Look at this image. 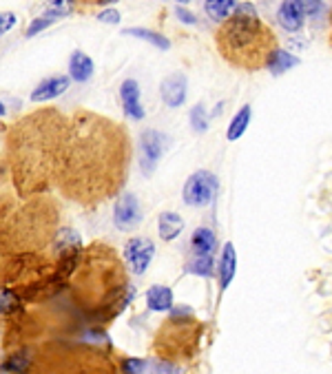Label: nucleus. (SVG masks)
Returning a JSON list of instances; mask_svg holds the SVG:
<instances>
[{
	"instance_id": "nucleus-1",
	"label": "nucleus",
	"mask_w": 332,
	"mask_h": 374,
	"mask_svg": "<svg viewBox=\"0 0 332 374\" xmlns=\"http://www.w3.org/2000/svg\"><path fill=\"white\" fill-rule=\"evenodd\" d=\"M217 47L222 56L235 67L261 69L271 56L279 49L275 33L257 16L235 14L226 20L217 31Z\"/></svg>"
},
{
	"instance_id": "nucleus-2",
	"label": "nucleus",
	"mask_w": 332,
	"mask_h": 374,
	"mask_svg": "<svg viewBox=\"0 0 332 374\" xmlns=\"http://www.w3.org/2000/svg\"><path fill=\"white\" fill-rule=\"evenodd\" d=\"M166 149V135L155 131V129H147L140 133L138 140V153H140V169L144 175H153L157 164L164 155Z\"/></svg>"
},
{
	"instance_id": "nucleus-3",
	"label": "nucleus",
	"mask_w": 332,
	"mask_h": 374,
	"mask_svg": "<svg viewBox=\"0 0 332 374\" xmlns=\"http://www.w3.org/2000/svg\"><path fill=\"white\" fill-rule=\"evenodd\" d=\"M217 177L211 171H197L184 184V202L189 206H209L217 193Z\"/></svg>"
},
{
	"instance_id": "nucleus-4",
	"label": "nucleus",
	"mask_w": 332,
	"mask_h": 374,
	"mask_svg": "<svg viewBox=\"0 0 332 374\" xmlns=\"http://www.w3.org/2000/svg\"><path fill=\"white\" fill-rule=\"evenodd\" d=\"M155 255V246L151 239H144V237H133L124 244V259L129 264V270L135 275H142L153 261Z\"/></svg>"
},
{
	"instance_id": "nucleus-5",
	"label": "nucleus",
	"mask_w": 332,
	"mask_h": 374,
	"mask_svg": "<svg viewBox=\"0 0 332 374\" xmlns=\"http://www.w3.org/2000/svg\"><path fill=\"white\" fill-rule=\"evenodd\" d=\"M140 222H142V211H140L138 197L133 193H124L122 197H118L113 206V224L118 231L129 233L140 226Z\"/></svg>"
},
{
	"instance_id": "nucleus-6",
	"label": "nucleus",
	"mask_w": 332,
	"mask_h": 374,
	"mask_svg": "<svg viewBox=\"0 0 332 374\" xmlns=\"http://www.w3.org/2000/svg\"><path fill=\"white\" fill-rule=\"evenodd\" d=\"M186 89H189V80H186L184 73H173L166 78L160 85V93L164 105L169 109H177L186 102Z\"/></svg>"
},
{
	"instance_id": "nucleus-7",
	"label": "nucleus",
	"mask_w": 332,
	"mask_h": 374,
	"mask_svg": "<svg viewBox=\"0 0 332 374\" xmlns=\"http://www.w3.org/2000/svg\"><path fill=\"white\" fill-rule=\"evenodd\" d=\"M306 20V3L301 0H286L277 11V23L286 31H299Z\"/></svg>"
},
{
	"instance_id": "nucleus-8",
	"label": "nucleus",
	"mask_w": 332,
	"mask_h": 374,
	"mask_svg": "<svg viewBox=\"0 0 332 374\" xmlns=\"http://www.w3.org/2000/svg\"><path fill=\"white\" fill-rule=\"evenodd\" d=\"M120 100H122V109L129 118L133 120H142L144 118V107L140 102V85L138 80L127 78L120 85Z\"/></svg>"
},
{
	"instance_id": "nucleus-9",
	"label": "nucleus",
	"mask_w": 332,
	"mask_h": 374,
	"mask_svg": "<svg viewBox=\"0 0 332 374\" xmlns=\"http://www.w3.org/2000/svg\"><path fill=\"white\" fill-rule=\"evenodd\" d=\"M235 273H237V253H235V246L231 241H226L222 248L219 264H217V277H219L222 290L231 286V281L235 279Z\"/></svg>"
},
{
	"instance_id": "nucleus-10",
	"label": "nucleus",
	"mask_w": 332,
	"mask_h": 374,
	"mask_svg": "<svg viewBox=\"0 0 332 374\" xmlns=\"http://www.w3.org/2000/svg\"><path fill=\"white\" fill-rule=\"evenodd\" d=\"M67 89H69V78L67 76H53V78L43 80L31 91V100L33 102H47V100H53V98L62 95Z\"/></svg>"
},
{
	"instance_id": "nucleus-11",
	"label": "nucleus",
	"mask_w": 332,
	"mask_h": 374,
	"mask_svg": "<svg viewBox=\"0 0 332 374\" xmlns=\"http://www.w3.org/2000/svg\"><path fill=\"white\" fill-rule=\"evenodd\" d=\"M191 251L199 257H213L217 251V237L211 228H195L191 237Z\"/></svg>"
},
{
	"instance_id": "nucleus-12",
	"label": "nucleus",
	"mask_w": 332,
	"mask_h": 374,
	"mask_svg": "<svg viewBox=\"0 0 332 374\" xmlns=\"http://www.w3.org/2000/svg\"><path fill=\"white\" fill-rule=\"evenodd\" d=\"M58 372L56 374H89V363H93L98 359L95 352H89V355L82 357L80 361V368L78 370H71L73 368V359H76V352H71V355H65V357H58ZM47 374H53V372H47ZM95 374H113V368L109 370H102V372H95Z\"/></svg>"
},
{
	"instance_id": "nucleus-13",
	"label": "nucleus",
	"mask_w": 332,
	"mask_h": 374,
	"mask_svg": "<svg viewBox=\"0 0 332 374\" xmlns=\"http://www.w3.org/2000/svg\"><path fill=\"white\" fill-rule=\"evenodd\" d=\"M147 306L153 313H164V310H171L173 308V293L169 286H151L149 293H147Z\"/></svg>"
},
{
	"instance_id": "nucleus-14",
	"label": "nucleus",
	"mask_w": 332,
	"mask_h": 374,
	"mask_svg": "<svg viewBox=\"0 0 332 374\" xmlns=\"http://www.w3.org/2000/svg\"><path fill=\"white\" fill-rule=\"evenodd\" d=\"M93 60L85 51H73L69 60V76L76 82H87L93 76Z\"/></svg>"
},
{
	"instance_id": "nucleus-15",
	"label": "nucleus",
	"mask_w": 332,
	"mask_h": 374,
	"mask_svg": "<svg viewBox=\"0 0 332 374\" xmlns=\"http://www.w3.org/2000/svg\"><path fill=\"white\" fill-rule=\"evenodd\" d=\"M251 115H253L251 105H244V107L235 113V118L231 120V124H228V131H226V140H228V142H237V140L246 133L248 124H251Z\"/></svg>"
},
{
	"instance_id": "nucleus-16",
	"label": "nucleus",
	"mask_w": 332,
	"mask_h": 374,
	"mask_svg": "<svg viewBox=\"0 0 332 374\" xmlns=\"http://www.w3.org/2000/svg\"><path fill=\"white\" fill-rule=\"evenodd\" d=\"M182 228H184V222L177 213H162L157 219V231L164 241L175 239L182 233Z\"/></svg>"
},
{
	"instance_id": "nucleus-17",
	"label": "nucleus",
	"mask_w": 332,
	"mask_h": 374,
	"mask_svg": "<svg viewBox=\"0 0 332 374\" xmlns=\"http://www.w3.org/2000/svg\"><path fill=\"white\" fill-rule=\"evenodd\" d=\"M299 65V58L297 56H293V53H288L286 49H277L273 56H271V60H268V69H271V73L273 76H281V73H286V71H290V69H295Z\"/></svg>"
},
{
	"instance_id": "nucleus-18",
	"label": "nucleus",
	"mask_w": 332,
	"mask_h": 374,
	"mask_svg": "<svg viewBox=\"0 0 332 374\" xmlns=\"http://www.w3.org/2000/svg\"><path fill=\"white\" fill-rule=\"evenodd\" d=\"M235 9H237L235 0H206L204 3V11L209 14V18L215 20V23L228 20V16H231Z\"/></svg>"
},
{
	"instance_id": "nucleus-19",
	"label": "nucleus",
	"mask_w": 332,
	"mask_h": 374,
	"mask_svg": "<svg viewBox=\"0 0 332 374\" xmlns=\"http://www.w3.org/2000/svg\"><path fill=\"white\" fill-rule=\"evenodd\" d=\"M124 36H135L140 40H147V43H151L153 47L157 49H171V43L169 38L153 31V29H144V27H131V29H124Z\"/></svg>"
},
{
	"instance_id": "nucleus-20",
	"label": "nucleus",
	"mask_w": 332,
	"mask_h": 374,
	"mask_svg": "<svg viewBox=\"0 0 332 374\" xmlns=\"http://www.w3.org/2000/svg\"><path fill=\"white\" fill-rule=\"evenodd\" d=\"M76 248H80V235L73 228H60L56 233V251L67 253V251H76Z\"/></svg>"
},
{
	"instance_id": "nucleus-21",
	"label": "nucleus",
	"mask_w": 332,
	"mask_h": 374,
	"mask_svg": "<svg viewBox=\"0 0 332 374\" xmlns=\"http://www.w3.org/2000/svg\"><path fill=\"white\" fill-rule=\"evenodd\" d=\"M186 273L202 275V277H213V257L191 255V259L186 261Z\"/></svg>"
},
{
	"instance_id": "nucleus-22",
	"label": "nucleus",
	"mask_w": 332,
	"mask_h": 374,
	"mask_svg": "<svg viewBox=\"0 0 332 374\" xmlns=\"http://www.w3.org/2000/svg\"><path fill=\"white\" fill-rule=\"evenodd\" d=\"M0 306H3V315H9L20 308V297L11 288H3V293H0Z\"/></svg>"
},
{
	"instance_id": "nucleus-23",
	"label": "nucleus",
	"mask_w": 332,
	"mask_h": 374,
	"mask_svg": "<svg viewBox=\"0 0 332 374\" xmlns=\"http://www.w3.org/2000/svg\"><path fill=\"white\" fill-rule=\"evenodd\" d=\"M191 127L197 131V133H204L206 129H209V115H206L204 107L202 105H195L191 109Z\"/></svg>"
},
{
	"instance_id": "nucleus-24",
	"label": "nucleus",
	"mask_w": 332,
	"mask_h": 374,
	"mask_svg": "<svg viewBox=\"0 0 332 374\" xmlns=\"http://www.w3.org/2000/svg\"><path fill=\"white\" fill-rule=\"evenodd\" d=\"M27 368H29V359H27V355H16V357L7 359V363L3 365V370H7V372H16V374H23Z\"/></svg>"
},
{
	"instance_id": "nucleus-25",
	"label": "nucleus",
	"mask_w": 332,
	"mask_h": 374,
	"mask_svg": "<svg viewBox=\"0 0 332 374\" xmlns=\"http://www.w3.org/2000/svg\"><path fill=\"white\" fill-rule=\"evenodd\" d=\"M71 11V3L69 0H58V3H47V11L45 16H51V18H60V16H65Z\"/></svg>"
},
{
	"instance_id": "nucleus-26",
	"label": "nucleus",
	"mask_w": 332,
	"mask_h": 374,
	"mask_svg": "<svg viewBox=\"0 0 332 374\" xmlns=\"http://www.w3.org/2000/svg\"><path fill=\"white\" fill-rule=\"evenodd\" d=\"M56 23V18H51V16H43V18H36L33 23L29 25V29H27V38H33L36 33H40V31H45L47 27H51Z\"/></svg>"
},
{
	"instance_id": "nucleus-27",
	"label": "nucleus",
	"mask_w": 332,
	"mask_h": 374,
	"mask_svg": "<svg viewBox=\"0 0 332 374\" xmlns=\"http://www.w3.org/2000/svg\"><path fill=\"white\" fill-rule=\"evenodd\" d=\"M144 370H147V361L144 359H127L122 363L124 374H142Z\"/></svg>"
},
{
	"instance_id": "nucleus-28",
	"label": "nucleus",
	"mask_w": 332,
	"mask_h": 374,
	"mask_svg": "<svg viewBox=\"0 0 332 374\" xmlns=\"http://www.w3.org/2000/svg\"><path fill=\"white\" fill-rule=\"evenodd\" d=\"M100 23H107V25H118L120 23V11L118 9H105L98 14Z\"/></svg>"
},
{
	"instance_id": "nucleus-29",
	"label": "nucleus",
	"mask_w": 332,
	"mask_h": 374,
	"mask_svg": "<svg viewBox=\"0 0 332 374\" xmlns=\"http://www.w3.org/2000/svg\"><path fill=\"white\" fill-rule=\"evenodd\" d=\"M153 374H182V370L169 361H157L155 368H153Z\"/></svg>"
},
{
	"instance_id": "nucleus-30",
	"label": "nucleus",
	"mask_w": 332,
	"mask_h": 374,
	"mask_svg": "<svg viewBox=\"0 0 332 374\" xmlns=\"http://www.w3.org/2000/svg\"><path fill=\"white\" fill-rule=\"evenodd\" d=\"M14 23H16V16L11 14V11H5L3 16H0V33H7L11 27H14Z\"/></svg>"
},
{
	"instance_id": "nucleus-31",
	"label": "nucleus",
	"mask_w": 332,
	"mask_h": 374,
	"mask_svg": "<svg viewBox=\"0 0 332 374\" xmlns=\"http://www.w3.org/2000/svg\"><path fill=\"white\" fill-rule=\"evenodd\" d=\"M175 16H177L180 20H184L186 25H195V23H197V18H195L189 9H184V7H180V5H175Z\"/></svg>"
}]
</instances>
